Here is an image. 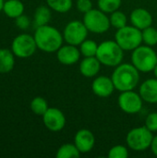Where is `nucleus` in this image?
I'll use <instances>...</instances> for the list:
<instances>
[{
  "label": "nucleus",
  "instance_id": "a878e982",
  "mask_svg": "<svg viewBox=\"0 0 157 158\" xmlns=\"http://www.w3.org/2000/svg\"><path fill=\"white\" fill-rule=\"evenodd\" d=\"M143 42L149 46L157 44V29L150 26L142 31Z\"/></svg>",
  "mask_w": 157,
  "mask_h": 158
},
{
  "label": "nucleus",
  "instance_id": "39448f33",
  "mask_svg": "<svg viewBox=\"0 0 157 158\" xmlns=\"http://www.w3.org/2000/svg\"><path fill=\"white\" fill-rule=\"evenodd\" d=\"M115 41L124 51H133L143 43L142 31L133 25H126L123 28L118 29L115 34Z\"/></svg>",
  "mask_w": 157,
  "mask_h": 158
},
{
  "label": "nucleus",
  "instance_id": "4468645a",
  "mask_svg": "<svg viewBox=\"0 0 157 158\" xmlns=\"http://www.w3.org/2000/svg\"><path fill=\"white\" fill-rule=\"evenodd\" d=\"M115 85L111 78L107 76H98L92 83V90L93 94L99 97H108L115 90Z\"/></svg>",
  "mask_w": 157,
  "mask_h": 158
},
{
  "label": "nucleus",
  "instance_id": "473e14b6",
  "mask_svg": "<svg viewBox=\"0 0 157 158\" xmlns=\"http://www.w3.org/2000/svg\"><path fill=\"white\" fill-rule=\"evenodd\" d=\"M4 0H0V12L3 11V6H4Z\"/></svg>",
  "mask_w": 157,
  "mask_h": 158
},
{
  "label": "nucleus",
  "instance_id": "5701e85b",
  "mask_svg": "<svg viewBox=\"0 0 157 158\" xmlns=\"http://www.w3.org/2000/svg\"><path fill=\"white\" fill-rule=\"evenodd\" d=\"M48 6L56 12L66 13L72 7V0H46Z\"/></svg>",
  "mask_w": 157,
  "mask_h": 158
},
{
  "label": "nucleus",
  "instance_id": "bb28decb",
  "mask_svg": "<svg viewBox=\"0 0 157 158\" xmlns=\"http://www.w3.org/2000/svg\"><path fill=\"white\" fill-rule=\"evenodd\" d=\"M121 0H98V7L105 13H112L119 9Z\"/></svg>",
  "mask_w": 157,
  "mask_h": 158
},
{
  "label": "nucleus",
  "instance_id": "dca6fc26",
  "mask_svg": "<svg viewBox=\"0 0 157 158\" xmlns=\"http://www.w3.org/2000/svg\"><path fill=\"white\" fill-rule=\"evenodd\" d=\"M140 95L143 100L150 103L157 104V79H148L143 81L140 87Z\"/></svg>",
  "mask_w": 157,
  "mask_h": 158
},
{
  "label": "nucleus",
  "instance_id": "2eb2a0df",
  "mask_svg": "<svg viewBox=\"0 0 157 158\" xmlns=\"http://www.w3.org/2000/svg\"><path fill=\"white\" fill-rule=\"evenodd\" d=\"M130 18L131 24L141 31L152 26L153 23V17L151 13L143 7H138L132 10Z\"/></svg>",
  "mask_w": 157,
  "mask_h": 158
},
{
  "label": "nucleus",
  "instance_id": "1a4fd4ad",
  "mask_svg": "<svg viewBox=\"0 0 157 158\" xmlns=\"http://www.w3.org/2000/svg\"><path fill=\"white\" fill-rule=\"evenodd\" d=\"M88 31L83 21L72 20L66 25L63 31V38L68 44L78 46L87 39Z\"/></svg>",
  "mask_w": 157,
  "mask_h": 158
},
{
  "label": "nucleus",
  "instance_id": "6e6552de",
  "mask_svg": "<svg viewBox=\"0 0 157 158\" xmlns=\"http://www.w3.org/2000/svg\"><path fill=\"white\" fill-rule=\"evenodd\" d=\"M37 49L34 36L22 33L14 38L11 44V50L15 56L19 58H27L31 56Z\"/></svg>",
  "mask_w": 157,
  "mask_h": 158
},
{
  "label": "nucleus",
  "instance_id": "6ab92c4d",
  "mask_svg": "<svg viewBox=\"0 0 157 158\" xmlns=\"http://www.w3.org/2000/svg\"><path fill=\"white\" fill-rule=\"evenodd\" d=\"M3 12L12 19H16L23 14L24 5L20 0H6L4 3Z\"/></svg>",
  "mask_w": 157,
  "mask_h": 158
},
{
  "label": "nucleus",
  "instance_id": "cd10ccee",
  "mask_svg": "<svg viewBox=\"0 0 157 158\" xmlns=\"http://www.w3.org/2000/svg\"><path fill=\"white\" fill-rule=\"evenodd\" d=\"M129 156V151L124 145H115L108 151L109 158H127Z\"/></svg>",
  "mask_w": 157,
  "mask_h": 158
},
{
  "label": "nucleus",
  "instance_id": "20e7f679",
  "mask_svg": "<svg viewBox=\"0 0 157 158\" xmlns=\"http://www.w3.org/2000/svg\"><path fill=\"white\" fill-rule=\"evenodd\" d=\"M131 63L143 73L153 71L157 64L156 52L149 45H140L132 51Z\"/></svg>",
  "mask_w": 157,
  "mask_h": 158
},
{
  "label": "nucleus",
  "instance_id": "4be33fe9",
  "mask_svg": "<svg viewBox=\"0 0 157 158\" xmlns=\"http://www.w3.org/2000/svg\"><path fill=\"white\" fill-rule=\"evenodd\" d=\"M30 106H31V111H32L35 115L41 116V117H43V114H44V113L47 111V109L49 108L47 101H46L43 97H41V96L34 97V98L31 100Z\"/></svg>",
  "mask_w": 157,
  "mask_h": 158
},
{
  "label": "nucleus",
  "instance_id": "0eeeda50",
  "mask_svg": "<svg viewBox=\"0 0 157 158\" xmlns=\"http://www.w3.org/2000/svg\"><path fill=\"white\" fill-rule=\"evenodd\" d=\"M83 23L89 31L93 33H104L109 30L111 24L109 18L101 9L92 8L84 14Z\"/></svg>",
  "mask_w": 157,
  "mask_h": 158
},
{
  "label": "nucleus",
  "instance_id": "f03ea898",
  "mask_svg": "<svg viewBox=\"0 0 157 158\" xmlns=\"http://www.w3.org/2000/svg\"><path fill=\"white\" fill-rule=\"evenodd\" d=\"M115 88L119 92L133 90L140 81V71L131 64H119L111 77Z\"/></svg>",
  "mask_w": 157,
  "mask_h": 158
},
{
  "label": "nucleus",
  "instance_id": "2f4dec72",
  "mask_svg": "<svg viewBox=\"0 0 157 158\" xmlns=\"http://www.w3.org/2000/svg\"><path fill=\"white\" fill-rule=\"evenodd\" d=\"M150 148H151V150H152L153 154H154L155 156H157V135L156 136H154Z\"/></svg>",
  "mask_w": 157,
  "mask_h": 158
},
{
  "label": "nucleus",
  "instance_id": "ddd939ff",
  "mask_svg": "<svg viewBox=\"0 0 157 158\" xmlns=\"http://www.w3.org/2000/svg\"><path fill=\"white\" fill-rule=\"evenodd\" d=\"M74 143L81 154H87L93 150L95 143V137L91 131L81 129L75 134Z\"/></svg>",
  "mask_w": 157,
  "mask_h": 158
},
{
  "label": "nucleus",
  "instance_id": "423d86ee",
  "mask_svg": "<svg viewBox=\"0 0 157 158\" xmlns=\"http://www.w3.org/2000/svg\"><path fill=\"white\" fill-rule=\"evenodd\" d=\"M154 135L145 126L137 127L129 131L126 137L128 146L134 151L142 152L150 148Z\"/></svg>",
  "mask_w": 157,
  "mask_h": 158
},
{
  "label": "nucleus",
  "instance_id": "c756f323",
  "mask_svg": "<svg viewBox=\"0 0 157 158\" xmlns=\"http://www.w3.org/2000/svg\"><path fill=\"white\" fill-rule=\"evenodd\" d=\"M15 23H16V26L20 29V30H26L29 28L30 24H31V21H30V19L28 16L26 15H20L19 17L16 18L15 19Z\"/></svg>",
  "mask_w": 157,
  "mask_h": 158
},
{
  "label": "nucleus",
  "instance_id": "7ed1b4c3",
  "mask_svg": "<svg viewBox=\"0 0 157 158\" xmlns=\"http://www.w3.org/2000/svg\"><path fill=\"white\" fill-rule=\"evenodd\" d=\"M124 50L116 41L107 40L98 44L96 57L102 65L117 67L121 64L124 56Z\"/></svg>",
  "mask_w": 157,
  "mask_h": 158
},
{
  "label": "nucleus",
  "instance_id": "aec40b11",
  "mask_svg": "<svg viewBox=\"0 0 157 158\" xmlns=\"http://www.w3.org/2000/svg\"><path fill=\"white\" fill-rule=\"evenodd\" d=\"M51 8L47 7L45 6H41L39 7L36 8L35 12H34V24L37 27L40 26H43L48 24V22L51 19Z\"/></svg>",
  "mask_w": 157,
  "mask_h": 158
},
{
  "label": "nucleus",
  "instance_id": "72a5a7b5",
  "mask_svg": "<svg viewBox=\"0 0 157 158\" xmlns=\"http://www.w3.org/2000/svg\"><path fill=\"white\" fill-rule=\"evenodd\" d=\"M154 73H155V78L157 79V64H156V66H155V68L154 69Z\"/></svg>",
  "mask_w": 157,
  "mask_h": 158
},
{
  "label": "nucleus",
  "instance_id": "412c9836",
  "mask_svg": "<svg viewBox=\"0 0 157 158\" xmlns=\"http://www.w3.org/2000/svg\"><path fill=\"white\" fill-rule=\"evenodd\" d=\"M81 155V153L75 143H65L58 148L56 156V158H78Z\"/></svg>",
  "mask_w": 157,
  "mask_h": 158
},
{
  "label": "nucleus",
  "instance_id": "b1692460",
  "mask_svg": "<svg viewBox=\"0 0 157 158\" xmlns=\"http://www.w3.org/2000/svg\"><path fill=\"white\" fill-rule=\"evenodd\" d=\"M98 49V44L93 40L86 39L80 44V51L81 54L84 56H95Z\"/></svg>",
  "mask_w": 157,
  "mask_h": 158
},
{
  "label": "nucleus",
  "instance_id": "9b49d317",
  "mask_svg": "<svg viewBox=\"0 0 157 158\" xmlns=\"http://www.w3.org/2000/svg\"><path fill=\"white\" fill-rule=\"evenodd\" d=\"M44 126L53 132L62 131L66 125V117L64 113L56 107H49L43 116Z\"/></svg>",
  "mask_w": 157,
  "mask_h": 158
},
{
  "label": "nucleus",
  "instance_id": "a211bd4d",
  "mask_svg": "<svg viewBox=\"0 0 157 158\" xmlns=\"http://www.w3.org/2000/svg\"><path fill=\"white\" fill-rule=\"evenodd\" d=\"M15 66V55L12 50L0 48V73L10 72Z\"/></svg>",
  "mask_w": 157,
  "mask_h": 158
},
{
  "label": "nucleus",
  "instance_id": "f257e3e1",
  "mask_svg": "<svg viewBox=\"0 0 157 158\" xmlns=\"http://www.w3.org/2000/svg\"><path fill=\"white\" fill-rule=\"evenodd\" d=\"M34 39L37 48L46 53L56 52L62 46L64 40L61 32L48 24L36 28Z\"/></svg>",
  "mask_w": 157,
  "mask_h": 158
},
{
  "label": "nucleus",
  "instance_id": "7c9ffc66",
  "mask_svg": "<svg viewBox=\"0 0 157 158\" xmlns=\"http://www.w3.org/2000/svg\"><path fill=\"white\" fill-rule=\"evenodd\" d=\"M77 8L81 13H87L93 8V3L91 0H77Z\"/></svg>",
  "mask_w": 157,
  "mask_h": 158
},
{
  "label": "nucleus",
  "instance_id": "f8f14e48",
  "mask_svg": "<svg viewBox=\"0 0 157 158\" xmlns=\"http://www.w3.org/2000/svg\"><path fill=\"white\" fill-rule=\"evenodd\" d=\"M81 51L76 45L67 44L61 46L56 51V57L57 60L66 66H71L76 64L81 57Z\"/></svg>",
  "mask_w": 157,
  "mask_h": 158
},
{
  "label": "nucleus",
  "instance_id": "c85d7f7f",
  "mask_svg": "<svg viewBox=\"0 0 157 158\" xmlns=\"http://www.w3.org/2000/svg\"><path fill=\"white\" fill-rule=\"evenodd\" d=\"M144 126L152 132L157 131V112H153L146 117Z\"/></svg>",
  "mask_w": 157,
  "mask_h": 158
},
{
  "label": "nucleus",
  "instance_id": "9d476101",
  "mask_svg": "<svg viewBox=\"0 0 157 158\" xmlns=\"http://www.w3.org/2000/svg\"><path fill=\"white\" fill-rule=\"evenodd\" d=\"M143 98L140 94L131 91L121 92L118 96V106L120 109L127 114H136L143 108Z\"/></svg>",
  "mask_w": 157,
  "mask_h": 158
},
{
  "label": "nucleus",
  "instance_id": "f3484780",
  "mask_svg": "<svg viewBox=\"0 0 157 158\" xmlns=\"http://www.w3.org/2000/svg\"><path fill=\"white\" fill-rule=\"evenodd\" d=\"M101 62L96 56H87L80 63V72L86 78L95 77L101 69Z\"/></svg>",
  "mask_w": 157,
  "mask_h": 158
},
{
  "label": "nucleus",
  "instance_id": "393cba45",
  "mask_svg": "<svg viewBox=\"0 0 157 158\" xmlns=\"http://www.w3.org/2000/svg\"><path fill=\"white\" fill-rule=\"evenodd\" d=\"M109 19H110L111 26H113L116 29H120V28L125 27L128 21L127 16L125 15V13H123L122 11H119L118 9L111 13Z\"/></svg>",
  "mask_w": 157,
  "mask_h": 158
}]
</instances>
